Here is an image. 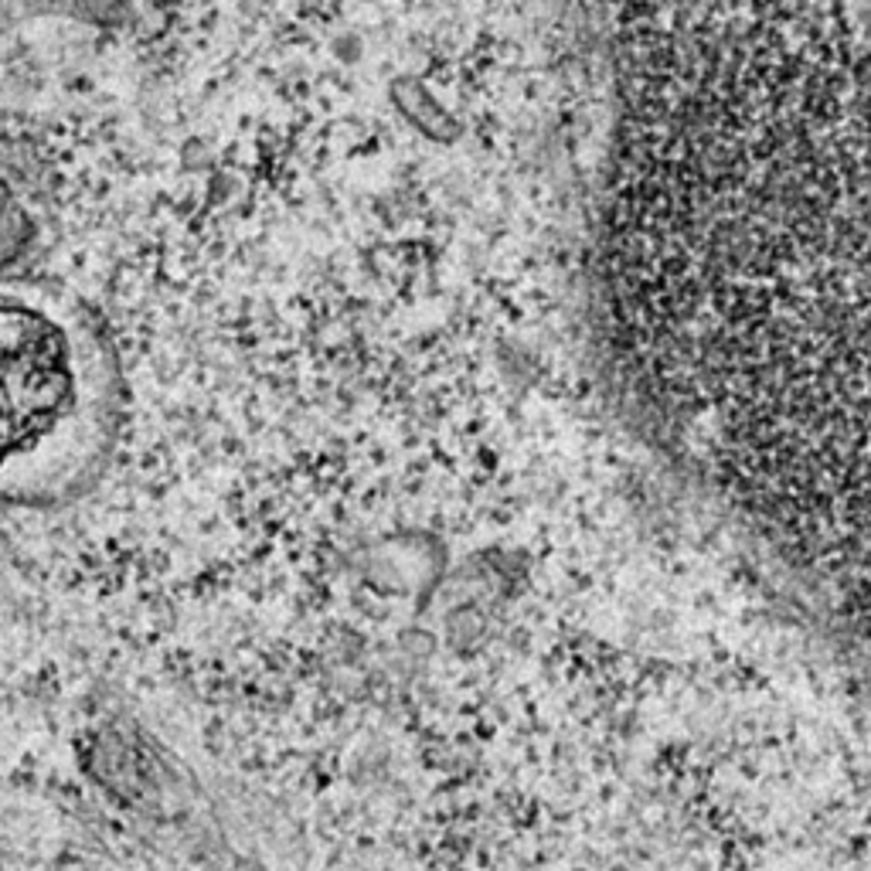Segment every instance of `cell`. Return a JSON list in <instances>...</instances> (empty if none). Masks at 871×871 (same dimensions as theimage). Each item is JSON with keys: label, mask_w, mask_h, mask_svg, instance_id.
Listing matches in <instances>:
<instances>
[{"label": "cell", "mask_w": 871, "mask_h": 871, "mask_svg": "<svg viewBox=\"0 0 871 871\" xmlns=\"http://www.w3.org/2000/svg\"><path fill=\"white\" fill-rule=\"evenodd\" d=\"M68 340L45 313L0 300V464L52 436L72 405Z\"/></svg>", "instance_id": "6da1fadb"}]
</instances>
